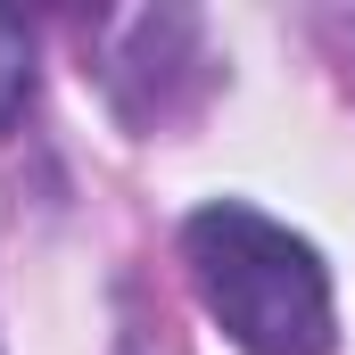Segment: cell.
<instances>
[{
	"instance_id": "7a4b0ae2",
	"label": "cell",
	"mask_w": 355,
	"mask_h": 355,
	"mask_svg": "<svg viewBox=\"0 0 355 355\" xmlns=\"http://www.w3.org/2000/svg\"><path fill=\"white\" fill-rule=\"evenodd\" d=\"M107 42V67L99 83L116 99L124 124L157 132V124H182L207 91H215V58L198 42V17L190 8H141V17H107L99 25Z\"/></svg>"
},
{
	"instance_id": "6da1fadb",
	"label": "cell",
	"mask_w": 355,
	"mask_h": 355,
	"mask_svg": "<svg viewBox=\"0 0 355 355\" xmlns=\"http://www.w3.org/2000/svg\"><path fill=\"white\" fill-rule=\"evenodd\" d=\"M182 265L198 306L240 355H331L339 347V306L331 265L314 257L306 232L272 223L240 198H215L182 223Z\"/></svg>"
},
{
	"instance_id": "3957f363",
	"label": "cell",
	"mask_w": 355,
	"mask_h": 355,
	"mask_svg": "<svg viewBox=\"0 0 355 355\" xmlns=\"http://www.w3.org/2000/svg\"><path fill=\"white\" fill-rule=\"evenodd\" d=\"M25 99H33V33H25V17L0 8V141L17 132Z\"/></svg>"
}]
</instances>
